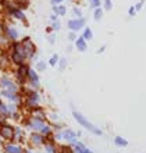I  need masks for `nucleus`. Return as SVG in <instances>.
I'll return each instance as SVG.
<instances>
[{
	"label": "nucleus",
	"instance_id": "nucleus-30",
	"mask_svg": "<svg viewBox=\"0 0 146 153\" xmlns=\"http://www.w3.org/2000/svg\"><path fill=\"white\" fill-rule=\"evenodd\" d=\"M4 36H3V27H1V25H0V43H3L4 42Z\"/></svg>",
	"mask_w": 146,
	"mask_h": 153
},
{
	"label": "nucleus",
	"instance_id": "nucleus-32",
	"mask_svg": "<svg viewBox=\"0 0 146 153\" xmlns=\"http://www.w3.org/2000/svg\"><path fill=\"white\" fill-rule=\"evenodd\" d=\"M65 63H67V61H65V60H61L60 61V70H63V68H65Z\"/></svg>",
	"mask_w": 146,
	"mask_h": 153
},
{
	"label": "nucleus",
	"instance_id": "nucleus-20",
	"mask_svg": "<svg viewBox=\"0 0 146 153\" xmlns=\"http://www.w3.org/2000/svg\"><path fill=\"white\" fill-rule=\"evenodd\" d=\"M114 143H116L117 146H121V148L128 146V141H127V139H124V138H121V137H116V138H114Z\"/></svg>",
	"mask_w": 146,
	"mask_h": 153
},
{
	"label": "nucleus",
	"instance_id": "nucleus-14",
	"mask_svg": "<svg viewBox=\"0 0 146 153\" xmlns=\"http://www.w3.org/2000/svg\"><path fill=\"white\" fill-rule=\"evenodd\" d=\"M28 71H29V70L27 68L24 64L20 65V68H18V73H17V74H18V79H20L21 82H24L25 78H28Z\"/></svg>",
	"mask_w": 146,
	"mask_h": 153
},
{
	"label": "nucleus",
	"instance_id": "nucleus-10",
	"mask_svg": "<svg viewBox=\"0 0 146 153\" xmlns=\"http://www.w3.org/2000/svg\"><path fill=\"white\" fill-rule=\"evenodd\" d=\"M28 79L31 82V86L33 89H38V86H39V76H38V74L33 70H29L28 71Z\"/></svg>",
	"mask_w": 146,
	"mask_h": 153
},
{
	"label": "nucleus",
	"instance_id": "nucleus-4",
	"mask_svg": "<svg viewBox=\"0 0 146 153\" xmlns=\"http://www.w3.org/2000/svg\"><path fill=\"white\" fill-rule=\"evenodd\" d=\"M0 86H1L4 91H8V92H13V93L18 92V86H17L11 79H8L7 76H3V78L0 79Z\"/></svg>",
	"mask_w": 146,
	"mask_h": 153
},
{
	"label": "nucleus",
	"instance_id": "nucleus-26",
	"mask_svg": "<svg viewBox=\"0 0 146 153\" xmlns=\"http://www.w3.org/2000/svg\"><path fill=\"white\" fill-rule=\"evenodd\" d=\"M102 14H103V13H102L100 8H96V11H95V20H100Z\"/></svg>",
	"mask_w": 146,
	"mask_h": 153
},
{
	"label": "nucleus",
	"instance_id": "nucleus-24",
	"mask_svg": "<svg viewBox=\"0 0 146 153\" xmlns=\"http://www.w3.org/2000/svg\"><path fill=\"white\" fill-rule=\"evenodd\" d=\"M92 36H93V35H92V32H90V29L89 28H86L85 29V32H84V39H92Z\"/></svg>",
	"mask_w": 146,
	"mask_h": 153
},
{
	"label": "nucleus",
	"instance_id": "nucleus-25",
	"mask_svg": "<svg viewBox=\"0 0 146 153\" xmlns=\"http://www.w3.org/2000/svg\"><path fill=\"white\" fill-rule=\"evenodd\" d=\"M54 11H56L57 14H60V16H64V14H65V8L61 7V6H59V7H54Z\"/></svg>",
	"mask_w": 146,
	"mask_h": 153
},
{
	"label": "nucleus",
	"instance_id": "nucleus-21",
	"mask_svg": "<svg viewBox=\"0 0 146 153\" xmlns=\"http://www.w3.org/2000/svg\"><path fill=\"white\" fill-rule=\"evenodd\" d=\"M45 150H46V153H57L56 148H54V145H53L52 142L50 143H45Z\"/></svg>",
	"mask_w": 146,
	"mask_h": 153
},
{
	"label": "nucleus",
	"instance_id": "nucleus-6",
	"mask_svg": "<svg viewBox=\"0 0 146 153\" xmlns=\"http://www.w3.org/2000/svg\"><path fill=\"white\" fill-rule=\"evenodd\" d=\"M27 124H28V127L31 129H33V131L39 132V129H41L42 127L45 125V120H39V118H33V117H31Z\"/></svg>",
	"mask_w": 146,
	"mask_h": 153
},
{
	"label": "nucleus",
	"instance_id": "nucleus-1",
	"mask_svg": "<svg viewBox=\"0 0 146 153\" xmlns=\"http://www.w3.org/2000/svg\"><path fill=\"white\" fill-rule=\"evenodd\" d=\"M73 116H74V118L77 120L78 124H81L84 128H86L88 131H90L92 134H95V135H102V134H103L100 129L97 128V127H95L93 124H90L89 121L86 120V118L82 116L81 113H78V111H75V110H74V111H73Z\"/></svg>",
	"mask_w": 146,
	"mask_h": 153
},
{
	"label": "nucleus",
	"instance_id": "nucleus-19",
	"mask_svg": "<svg viewBox=\"0 0 146 153\" xmlns=\"http://www.w3.org/2000/svg\"><path fill=\"white\" fill-rule=\"evenodd\" d=\"M39 134H41L42 137H47V135H50V134H52V127H50V125H47V124H45L41 129H39Z\"/></svg>",
	"mask_w": 146,
	"mask_h": 153
},
{
	"label": "nucleus",
	"instance_id": "nucleus-5",
	"mask_svg": "<svg viewBox=\"0 0 146 153\" xmlns=\"http://www.w3.org/2000/svg\"><path fill=\"white\" fill-rule=\"evenodd\" d=\"M39 102H41V97H39V95L36 92H31L28 95V97H27V105L31 109H36Z\"/></svg>",
	"mask_w": 146,
	"mask_h": 153
},
{
	"label": "nucleus",
	"instance_id": "nucleus-3",
	"mask_svg": "<svg viewBox=\"0 0 146 153\" xmlns=\"http://www.w3.org/2000/svg\"><path fill=\"white\" fill-rule=\"evenodd\" d=\"M25 57H27V54L24 53L22 46L16 45V50L13 52V61H14L16 64H18V65H22V63H24V60H25Z\"/></svg>",
	"mask_w": 146,
	"mask_h": 153
},
{
	"label": "nucleus",
	"instance_id": "nucleus-31",
	"mask_svg": "<svg viewBox=\"0 0 146 153\" xmlns=\"http://www.w3.org/2000/svg\"><path fill=\"white\" fill-rule=\"evenodd\" d=\"M90 4H92L93 7H97V6H99V0H90Z\"/></svg>",
	"mask_w": 146,
	"mask_h": 153
},
{
	"label": "nucleus",
	"instance_id": "nucleus-29",
	"mask_svg": "<svg viewBox=\"0 0 146 153\" xmlns=\"http://www.w3.org/2000/svg\"><path fill=\"white\" fill-rule=\"evenodd\" d=\"M104 7H106V10H111V1L110 0H104Z\"/></svg>",
	"mask_w": 146,
	"mask_h": 153
},
{
	"label": "nucleus",
	"instance_id": "nucleus-16",
	"mask_svg": "<svg viewBox=\"0 0 146 153\" xmlns=\"http://www.w3.org/2000/svg\"><path fill=\"white\" fill-rule=\"evenodd\" d=\"M31 117H33V118H39V120H46V116L45 113L42 111V109H33L32 113H31Z\"/></svg>",
	"mask_w": 146,
	"mask_h": 153
},
{
	"label": "nucleus",
	"instance_id": "nucleus-34",
	"mask_svg": "<svg viewBox=\"0 0 146 153\" xmlns=\"http://www.w3.org/2000/svg\"><path fill=\"white\" fill-rule=\"evenodd\" d=\"M74 13H75V14H77V16H81V11H79V10H78V8H74Z\"/></svg>",
	"mask_w": 146,
	"mask_h": 153
},
{
	"label": "nucleus",
	"instance_id": "nucleus-9",
	"mask_svg": "<svg viewBox=\"0 0 146 153\" xmlns=\"http://www.w3.org/2000/svg\"><path fill=\"white\" fill-rule=\"evenodd\" d=\"M73 153H93L92 150L86 149V146L84 145V143H81V142H73Z\"/></svg>",
	"mask_w": 146,
	"mask_h": 153
},
{
	"label": "nucleus",
	"instance_id": "nucleus-8",
	"mask_svg": "<svg viewBox=\"0 0 146 153\" xmlns=\"http://www.w3.org/2000/svg\"><path fill=\"white\" fill-rule=\"evenodd\" d=\"M61 138L67 142H75L77 141V134L74 132L73 129H64V131H61Z\"/></svg>",
	"mask_w": 146,
	"mask_h": 153
},
{
	"label": "nucleus",
	"instance_id": "nucleus-22",
	"mask_svg": "<svg viewBox=\"0 0 146 153\" xmlns=\"http://www.w3.org/2000/svg\"><path fill=\"white\" fill-rule=\"evenodd\" d=\"M11 13L17 17V18H20V20L25 21V16H24V13H22V11H20V10H17V8H13Z\"/></svg>",
	"mask_w": 146,
	"mask_h": 153
},
{
	"label": "nucleus",
	"instance_id": "nucleus-33",
	"mask_svg": "<svg viewBox=\"0 0 146 153\" xmlns=\"http://www.w3.org/2000/svg\"><path fill=\"white\" fill-rule=\"evenodd\" d=\"M130 14H131V16H134V14H135V7H131L130 8Z\"/></svg>",
	"mask_w": 146,
	"mask_h": 153
},
{
	"label": "nucleus",
	"instance_id": "nucleus-35",
	"mask_svg": "<svg viewBox=\"0 0 146 153\" xmlns=\"http://www.w3.org/2000/svg\"><path fill=\"white\" fill-rule=\"evenodd\" d=\"M53 3H61V1H63V0H52Z\"/></svg>",
	"mask_w": 146,
	"mask_h": 153
},
{
	"label": "nucleus",
	"instance_id": "nucleus-28",
	"mask_svg": "<svg viewBox=\"0 0 146 153\" xmlns=\"http://www.w3.org/2000/svg\"><path fill=\"white\" fill-rule=\"evenodd\" d=\"M57 60H59V57H57V56H53L52 59H50V61H49V64H50V65H56Z\"/></svg>",
	"mask_w": 146,
	"mask_h": 153
},
{
	"label": "nucleus",
	"instance_id": "nucleus-27",
	"mask_svg": "<svg viewBox=\"0 0 146 153\" xmlns=\"http://www.w3.org/2000/svg\"><path fill=\"white\" fill-rule=\"evenodd\" d=\"M38 70H39V71H45L46 70V64L43 61H39V63H38Z\"/></svg>",
	"mask_w": 146,
	"mask_h": 153
},
{
	"label": "nucleus",
	"instance_id": "nucleus-37",
	"mask_svg": "<svg viewBox=\"0 0 146 153\" xmlns=\"http://www.w3.org/2000/svg\"><path fill=\"white\" fill-rule=\"evenodd\" d=\"M1 146H3V143H1V139H0V148H1Z\"/></svg>",
	"mask_w": 146,
	"mask_h": 153
},
{
	"label": "nucleus",
	"instance_id": "nucleus-17",
	"mask_svg": "<svg viewBox=\"0 0 146 153\" xmlns=\"http://www.w3.org/2000/svg\"><path fill=\"white\" fill-rule=\"evenodd\" d=\"M75 46H77V49L79 50V52H85L86 50V42L84 38H79V39H77V42H75Z\"/></svg>",
	"mask_w": 146,
	"mask_h": 153
},
{
	"label": "nucleus",
	"instance_id": "nucleus-12",
	"mask_svg": "<svg viewBox=\"0 0 146 153\" xmlns=\"http://www.w3.org/2000/svg\"><path fill=\"white\" fill-rule=\"evenodd\" d=\"M4 153H24V149L14 143H7L4 146Z\"/></svg>",
	"mask_w": 146,
	"mask_h": 153
},
{
	"label": "nucleus",
	"instance_id": "nucleus-38",
	"mask_svg": "<svg viewBox=\"0 0 146 153\" xmlns=\"http://www.w3.org/2000/svg\"><path fill=\"white\" fill-rule=\"evenodd\" d=\"M0 103H1V100H0Z\"/></svg>",
	"mask_w": 146,
	"mask_h": 153
},
{
	"label": "nucleus",
	"instance_id": "nucleus-36",
	"mask_svg": "<svg viewBox=\"0 0 146 153\" xmlns=\"http://www.w3.org/2000/svg\"><path fill=\"white\" fill-rule=\"evenodd\" d=\"M25 153H33V152H31V150H25Z\"/></svg>",
	"mask_w": 146,
	"mask_h": 153
},
{
	"label": "nucleus",
	"instance_id": "nucleus-13",
	"mask_svg": "<svg viewBox=\"0 0 146 153\" xmlns=\"http://www.w3.org/2000/svg\"><path fill=\"white\" fill-rule=\"evenodd\" d=\"M68 27L73 31H78V29H81L84 27V20L82 18H79V20H71L68 22Z\"/></svg>",
	"mask_w": 146,
	"mask_h": 153
},
{
	"label": "nucleus",
	"instance_id": "nucleus-23",
	"mask_svg": "<svg viewBox=\"0 0 146 153\" xmlns=\"http://www.w3.org/2000/svg\"><path fill=\"white\" fill-rule=\"evenodd\" d=\"M0 114H1V116H10L7 106L3 105V103H0Z\"/></svg>",
	"mask_w": 146,
	"mask_h": 153
},
{
	"label": "nucleus",
	"instance_id": "nucleus-15",
	"mask_svg": "<svg viewBox=\"0 0 146 153\" xmlns=\"http://www.w3.org/2000/svg\"><path fill=\"white\" fill-rule=\"evenodd\" d=\"M21 46H22V49H24V53L27 54V56H32V54H33V46H32V43H31L29 40H25V42L21 45Z\"/></svg>",
	"mask_w": 146,
	"mask_h": 153
},
{
	"label": "nucleus",
	"instance_id": "nucleus-18",
	"mask_svg": "<svg viewBox=\"0 0 146 153\" xmlns=\"http://www.w3.org/2000/svg\"><path fill=\"white\" fill-rule=\"evenodd\" d=\"M6 33H7V36L10 38V39H17V36H18V32H17L16 28H13V27H7V28H6Z\"/></svg>",
	"mask_w": 146,
	"mask_h": 153
},
{
	"label": "nucleus",
	"instance_id": "nucleus-2",
	"mask_svg": "<svg viewBox=\"0 0 146 153\" xmlns=\"http://www.w3.org/2000/svg\"><path fill=\"white\" fill-rule=\"evenodd\" d=\"M0 137L6 141H13L14 139V127L8 124L0 125Z\"/></svg>",
	"mask_w": 146,
	"mask_h": 153
},
{
	"label": "nucleus",
	"instance_id": "nucleus-11",
	"mask_svg": "<svg viewBox=\"0 0 146 153\" xmlns=\"http://www.w3.org/2000/svg\"><path fill=\"white\" fill-rule=\"evenodd\" d=\"M1 96H4L7 99L8 102H11V103H20L21 99L17 96V93H13V92H8V91H1Z\"/></svg>",
	"mask_w": 146,
	"mask_h": 153
},
{
	"label": "nucleus",
	"instance_id": "nucleus-7",
	"mask_svg": "<svg viewBox=\"0 0 146 153\" xmlns=\"http://www.w3.org/2000/svg\"><path fill=\"white\" fill-rule=\"evenodd\" d=\"M29 141L32 142L33 146H42V145H45V137H42L39 132H32V134H31Z\"/></svg>",
	"mask_w": 146,
	"mask_h": 153
}]
</instances>
